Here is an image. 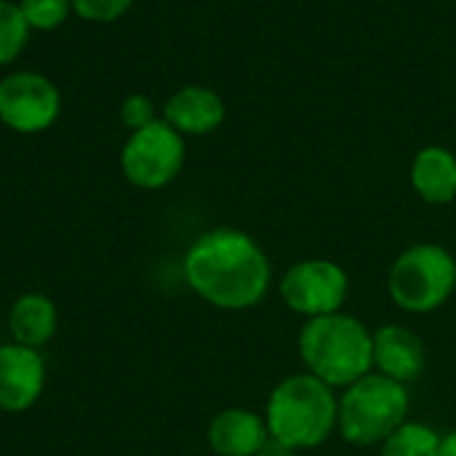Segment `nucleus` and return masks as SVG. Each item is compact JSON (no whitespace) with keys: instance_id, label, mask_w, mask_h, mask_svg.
Instances as JSON below:
<instances>
[{"instance_id":"obj_9","label":"nucleus","mask_w":456,"mask_h":456,"mask_svg":"<svg viewBox=\"0 0 456 456\" xmlns=\"http://www.w3.org/2000/svg\"><path fill=\"white\" fill-rule=\"evenodd\" d=\"M45 390V358L40 350L0 345V411H29Z\"/></svg>"},{"instance_id":"obj_11","label":"nucleus","mask_w":456,"mask_h":456,"mask_svg":"<svg viewBox=\"0 0 456 456\" xmlns=\"http://www.w3.org/2000/svg\"><path fill=\"white\" fill-rule=\"evenodd\" d=\"M224 102L206 86H184L163 104V120L182 136H206L224 123Z\"/></svg>"},{"instance_id":"obj_1","label":"nucleus","mask_w":456,"mask_h":456,"mask_svg":"<svg viewBox=\"0 0 456 456\" xmlns=\"http://www.w3.org/2000/svg\"><path fill=\"white\" fill-rule=\"evenodd\" d=\"M184 281L211 307L243 313L265 302L273 286V265L265 248L243 230L214 227L184 251Z\"/></svg>"},{"instance_id":"obj_17","label":"nucleus","mask_w":456,"mask_h":456,"mask_svg":"<svg viewBox=\"0 0 456 456\" xmlns=\"http://www.w3.org/2000/svg\"><path fill=\"white\" fill-rule=\"evenodd\" d=\"M32 32H51L72 13L69 0H16Z\"/></svg>"},{"instance_id":"obj_18","label":"nucleus","mask_w":456,"mask_h":456,"mask_svg":"<svg viewBox=\"0 0 456 456\" xmlns=\"http://www.w3.org/2000/svg\"><path fill=\"white\" fill-rule=\"evenodd\" d=\"M72 13L91 24H110L128 13L134 0H69Z\"/></svg>"},{"instance_id":"obj_7","label":"nucleus","mask_w":456,"mask_h":456,"mask_svg":"<svg viewBox=\"0 0 456 456\" xmlns=\"http://www.w3.org/2000/svg\"><path fill=\"white\" fill-rule=\"evenodd\" d=\"M278 294L286 307L305 321L323 318L331 313H342L350 297V275L342 265L331 259H299L283 273Z\"/></svg>"},{"instance_id":"obj_4","label":"nucleus","mask_w":456,"mask_h":456,"mask_svg":"<svg viewBox=\"0 0 456 456\" xmlns=\"http://www.w3.org/2000/svg\"><path fill=\"white\" fill-rule=\"evenodd\" d=\"M409 387L379 371H371L342 390L337 430L353 446H379L409 419Z\"/></svg>"},{"instance_id":"obj_21","label":"nucleus","mask_w":456,"mask_h":456,"mask_svg":"<svg viewBox=\"0 0 456 456\" xmlns=\"http://www.w3.org/2000/svg\"><path fill=\"white\" fill-rule=\"evenodd\" d=\"M441 456H456V428L449 430V433H444V438H441Z\"/></svg>"},{"instance_id":"obj_13","label":"nucleus","mask_w":456,"mask_h":456,"mask_svg":"<svg viewBox=\"0 0 456 456\" xmlns=\"http://www.w3.org/2000/svg\"><path fill=\"white\" fill-rule=\"evenodd\" d=\"M411 187L430 206H449L456 198V155L449 147H422L411 160Z\"/></svg>"},{"instance_id":"obj_15","label":"nucleus","mask_w":456,"mask_h":456,"mask_svg":"<svg viewBox=\"0 0 456 456\" xmlns=\"http://www.w3.org/2000/svg\"><path fill=\"white\" fill-rule=\"evenodd\" d=\"M441 438L436 428L406 419L379 444V456H441Z\"/></svg>"},{"instance_id":"obj_10","label":"nucleus","mask_w":456,"mask_h":456,"mask_svg":"<svg viewBox=\"0 0 456 456\" xmlns=\"http://www.w3.org/2000/svg\"><path fill=\"white\" fill-rule=\"evenodd\" d=\"M425 342L403 323H385L374 331V371L409 385L425 371Z\"/></svg>"},{"instance_id":"obj_12","label":"nucleus","mask_w":456,"mask_h":456,"mask_svg":"<svg viewBox=\"0 0 456 456\" xmlns=\"http://www.w3.org/2000/svg\"><path fill=\"white\" fill-rule=\"evenodd\" d=\"M206 438L216 456H254L270 441V433L262 414L230 406L214 414Z\"/></svg>"},{"instance_id":"obj_5","label":"nucleus","mask_w":456,"mask_h":456,"mask_svg":"<svg viewBox=\"0 0 456 456\" xmlns=\"http://www.w3.org/2000/svg\"><path fill=\"white\" fill-rule=\"evenodd\" d=\"M456 291V259L441 243H414L390 265L387 294L403 313L430 315Z\"/></svg>"},{"instance_id":"obj_16","label":"nucleus","mask_w":456,"mask_h":456,"mask_svg":"<svg viewBox=\"0 0 456 456\" xmlns=\"http://www.w3.org/2000/svg\"><path fill=\"white\" fill-rule=\"evenodd\" d=\"M29 24L16 0H0V67L19 59L29 40Z\"/></svg>"},{"instance_id":"obj_8","label":"nucleus","mask_w":456,"mask_h":456,"mask_svg":"<svg viewBox=\"0 0 456 456\" xmlns=\"http://www.w3.org/2000/svg\"><path fill=\"white\" fill-rule=\"evenodd\" d=\"M61 115L56 83L40 72L19 69L0 80V123L16 134L48 131Z\"/></svg>"},{"instance_id":"obj_6","label":"nucleus","mask_w":456,"mask_h":456,"mask_svg":"<svg viewBox=\"0 0 456 456\" xmlns=\"http://www.w3.org/2000/svg\"><path fill=\"white\" fill-rule=\"evenodd\" d=\"M184 136L163 118L128 134L120 150V171L139 190H163L184 168Z\"/></svg>"},{"instance_id":"obj_20","label":"nucleus","mask_w":456,"mask_h":456,"mask_svg":"<svg viewBox=\"0 0 456 456\" xmlns=\"http://www.w3.org/2000/svg\"><path fill=\"white\" fill-rule=\"evenodd\" d=\"M254 456H297V452H291L289 446H283V444H278L275 438H270V441H267Z\"/></svg>"},{"instance_id":"obj_3","label":"nucleus","mask_w":456,"mask_h":456,"mask_svg":"<svg viewBox=\"0 0 456 456\" xmlns=\"http://www.w3.org/2000/svg\"><path fill=\"white\" fill-rule=\"evenodd\" d=\"M297 350L305 371L334 390H345L374 371V331L347 313L305 321Z\"/></svg>"},{"instance_id":"obj_19","label":"nucleus","mask_w":456,"mask_h":456,"mask_svg":"<svg viewBox=\"0 0 456 456\" xmlns=\"http://www.w3.org/2000/svg\"><path fill=\"white\" fill-rule=\"evenodd\" d=\"M120 120L128 131H136V128H144L150 123L158 120V112H155V104L150 96L144 94H131L120 102Z\"/></svg>"},{"instance_id":"obj_14","label":"nucleus","mask_w":456,"mask_h":456,"mask_svg":"<svg viewBox=\"0 0 456 456\" xmlns=\"http://www.w3.org/2000/svg\"><path fill=\"white\" fill-rule=\"evenodd\" d=\"M59 329V310L51 297L29 291L21 294L8 310V334L11 342L40 350L45 347Z\"/></svg>"},{"instance_id":"obj_2","label":"nucleus","mask_w":456,"mask_h":456,"mask_svg":"<svg viewBox=\"0 0 456 456\" xmlns=\"http://www.w3.org/2000/svg\"><path fill=\"white\" fill-rule=\"evenodd\" d=\"M339 395L310 371L281 379L267 403L265 422L270 438L291 452H313L337 433Z\"/></svg>"}]
</instances>
